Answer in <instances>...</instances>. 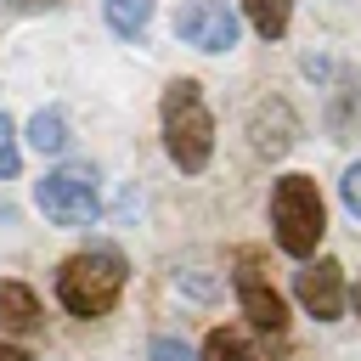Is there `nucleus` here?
<instances>
[{"mask_svg":"<svg viewBox=\"0 0 361 361\" xmlns=\"http://www.w3.org/2000/svg\"><path fill=\"white\" fill-rule=\"evenodd\" d=\"M124 282H130V265H124L118 248H85V254H73V259L62 265L56 299H62L73 316L90 322V316H107V310L118 305Z\"/></svg>","mask_w":361,"mask_h":361,"instance_id":"1","label":"nucleus"},{"mask_svg":"<svg viewBox=\"0 0 361 361\" xmlns=\"http://www.w3.org/2000/svg\"><path fill=\"white\" fill-rule=\"evenodd\" d=\"M164 152L175 158V169L197 175L214 152V118L203 107V90L197 79H175L164 90Z\"/></svg>","mask_w":361,"mask_h":361,"instance_id":"2","label":"nucleus"},{"mask_svg":"<svg viewBox=\"0 0 361 361\" xmlns=\"http://www.w3.org/2000/svg\"><path fill=\"white\" fill-rule=\"evenodd\" d=\"M271 226H276L282 254H293V259L316 254V243L327 231V209H322V192L310 175H282L271 186Z\"/></svg>","mask_w":361,"mask_h":361,"instance_id":"3","label":"nucleus"},{"mask_svg":"<svg viewBox=\"0 0 361 361\" xmlns=\"http://www.w3.org/2000/svg\"><path fill=\"white\" fill-rule=\"evenodd\" d=\"M34 203L45 209L51 226H90L96 220V169L90 164H62L34 186Z\"/></svg>","mask_w":361,"mask_h":361,"instance_id":"4","label":"nucleus"},{"mask_svg":"<svg viewBox=\"0 0 361 361\" xmlns=\"http://www.w3.org/2000/svg\"><path fill=\"white\" fill-rule=\"evenodd\" d=\"M231 282H237V299H243V316L265 333V338H282L288 333V310H282V293L271 288V276H265V259H259V248H243L237 254V271H231Z\"/></svg>","mask_w":361,"mask_h":361,"instance_id":"5","label":"nucleus"},{"mask_svg":"<svg viewBox=\"0 0 361 361\" xmlns=\"http://www.w3.org/2000/svg\"><path fill=\"white\" fill-rule=\"evenodd\" d=\"M175 39L197 51H231L237 45V11L226 0H186L175 11Z\"/></svg>","mask_w":361,"mask_h":361,"instance_id":"6","label":"nucleus"},{"mask_svg":"<svg viewBox=\"0 0 361 361\" xmlns=\"http://www.w3.org/2000/svg\"><path fill=\"white\" fill-rule=\"evenodd\" d=\"M293 293H299V305L316 322H338V310H344V271L333 259H316V265L293 271Z\"/></svg>","mask_w":361,"mask_h":361,"instance_id":"7","label":"nucleus"},{"mask_svg":"<svg viewBox=\"0 0 361 361\" xmlns=\"http://www.w3.org/2000/svg\"><path fill=\"white\" fill-rule=\"evenodd\" d=\"M34 327H39V299H34V288H23V282H0V333L28 338Z\"/></svg>","mask_w":361,"mask_h":361,"instance_id":"8","label":"nucleus"},{"mask_svg":"<svg viewBox=\"0 0 361 361\" xmlns=\"http://www.w3.org/2000/svg\"><path fill=\"white\" fill-rule=\"evenodd\" d=\"M28 141H34V152H68V118L56 113V107H39L34 118H28Z\"/></svg>","mask_w":361,"mask_h":361,"instance_id":"9","label":"nucleus"},{"mask_svg":"<svg viewBox=\"0 0 361 361\" xmlns=\"http://www.w3.org/2000/svg\"><path fill=\"white\" fill-rule=\"evenodd\" d=\"M102 11H107V28L124 39H135L152 23V0H102Z\"/></svg>","mask_w":361,"mask_h":361,"instance_id":"10","label":"nucleus"},{"mask_svg":"<svg viewBox=\"0 0 361 361\" xmlns=\"http://www.w3.org/2000/svg\"><path fill=\"white\" fill-rule=\"evenodd\" d=\"M243 11H248V23H254L259 39H282V34H288L293 0H243Z\"/></svg>","mask_w":361,"mask_h":361,"instance_id":"11","label":"nucleus"},{"mask_svg":"<svg viewBox=\"0 0 361 361\" xmlns=\"http://www.w3.org/2000/svg\"><path fill=\"white\" fill-rule=\"evenodd\" d=\"M203 361H259V355H254V344L237 327H214L209 344H203Z\"/></svg>","mask_w":361,"mask_h":361,"instance_id":"12","label":"nucleus"},{"mask_svg":"<svg viewBox=\"0 0 361 361\" xmlns=\"http://www.w3.org/2000/svg\"><path fill=\"white\" fill-rule=\"evenodd\" d=\"M23 169V152H17V130H11V118L0 113V180H11Z\"/></svg>","mask_w":361,"mask_h":361,"instance_id":"13","label":"nucleus"},{"mask_svg":"<svg viewBox=\"0 0 361 361\" xmlns=\"http://www.w3.org/2000/svg\"><path fill=\"white\" fill-rule=\"evenodd\" d=\"M147 361H197L180 338H152V350H147Z\"/></svg>","mask_w":361,"mask_h":361,"instance_id":"14","label":"nucleus"},{"mask_svg":"<svg viewBox=\"0 0 361 361\" xmlns=\"http://www.w3.org/2000/svg\"><path fill=\"white\" fill-rule=\"evenodd\" d=\"M338 186H344V203H350V214H355V220H361V164H350V169H344V180H338Z\"/></svg>","mask_w":361,"mask_h":361,"instance_id":"15","label":"nucleus"},{"mask_svg":"<svg viewBox=\"0 0 361 361\" xmlns=\"http://www.w3.org/2000/svg\"><path fill=\"white\" fill-rule=\"evenodd\" d=\"M0 361H28L23 350H11V344H0Z\"/></svg>","mask_w":361,"mask_h":361,"instance_id":"16","label":"nucleus"},{"mask_svg":"<svg viewBox=\"0 0 361 361\" xmlns=\"http://www.w3.org/2000/svg\"><path fill=\"white\" fill-rule=\"evenodd\" d=\"M355 310H361V282H355Z\"/></svg>","mask_w":361,"mask_h":361,"instance_id":"17","label":"nucleus"}]
</instances>
